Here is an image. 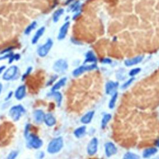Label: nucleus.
<instances>
[{
  "label": "nucleus",
  "instance_id": "nucleus-9",
  "mask_svg": "<svg viewBox=\"0 0 159 159\" xmlns=\"http://www.w3.org/2000/svg\"><path fill=\"white\" fill-rule=\"evenodd\" d=\"M119 86V83L117 81H109L106 85V93L109 95H113L116 92V90Z\"/></svg>",
  "mask_w": 159,
  "mask_h": 159
},
{
  "label": "nucleus",
  "instance_id": "nucleus-30",
  "mask_svg": "<svg viewBox=\"0 0 159 159\" xmlns=\"http://www.w3.org/2000/svg\"><path fill=\"white\" fill-rule=\"evenodd\" d=\"M134 80H135V78L134 77H132L131 78L129 79L126 82H125V83L122 85L121 88H122V89H126V88H127V87H129L131 85V83L134 81Z\"/></svg>",
  "mask_w": 159,
  "mask_h": 159
},
{
  "label": "nucleus",
  "instance_id": "nucleus-14",
  "mask_svg": "<svg viewBox=\"0 0 159 159\" xmlns=\"http://www.w3.org/2000/svg\"><path fill=\"white\" fill-rule=\"evenodd\" d=\"M94 114H95V111H89L88 113L85 114L83 117L81 118V122L84 124H89L94 116Z\"/></svg>",
  "mask_w": 159,
  "mask_h": 159
},
{
  "label": "nucleus",
  "instance_id": "nucleus-6",
  "mask_svg": "<svg viewBox=\"0 0 159 159\" xmlns=\"http://www.w3.org/2000/svg\"><path fill=\"white\" fill-rule=\"evenodd\" d=\"M53 68L57 73H63L68 68V63L66 60L59 59L55 62Z\"/></svg>",
  "mask_w": 159,
  "mask_h": 159
},
{
  "label": "nucleus",
  "instance_id": "nucleus-17",
  "mask_svg": "<svg viewBox=\"0 0 159 159\" xmlns=\"http://www.w3.org/2000/svg\"><path fill=\"white\" fill-rule=\"evenodd\" d=\"M97 62V58L96 57V55L94 54L93 52L92 51H88L86 54V58L84 63H89V62H91V63H95Z\"/></svg>",
  "mask_w": 159,
  "mask_h": 159
},
{
  "label": "nucleus",
  "instance_id": "nucleus-32",
  "mask_svg": "<svg viewBox=\"0 0 159 159\" xmlns=\"http://www.w3.org/2000/svg\"><path fill=\"white\" fill-rule=\"evenodd\" d=\"M17 154H18V153H17V151H12L9 154L8 158V159H14L17 156Z\"/></svg>",
  "mask_w": 159,
  "mask_h": 159
},
{
  "label": "nucleus",
  "instance_id": "nucleus-11",
  "mask_svg": "<svg viewBox=\"0 0 159 159\" xmlns=\"http://www.w3.org/2000/svg\"><path fill=\"white\" fill-rule=\"evenodd\" d=\"M143 58H144V56L139 55L137 57H135L134 58H130V59H127L125 60L124 63L126 65V66L127 67H131V66L135 65H137L140 63L142 61Z\"/></svg>",
  "mask_w": 159,
  "mask_h": 159
},
{
  "label": "nucleus",
  "instance_id": "nucleus-2",
  "mask_svg": "<svg viewBox=\"0 0 159 159\" xmlns=\"http://www.w3.org/2000/svg\"><path fill=\"white\" fill-rule=\"evenodd\" d=\"M27 145L30 148L38 149L43 145L42 140L34 134H28L27 136Z\"/></svg>",
  "mask_w": 159,
  "mask_h": 159
},
{
  "label": "nucleus",
  "instance_id": "nucleus-15",
  "mask_svg": "<svg viewBox=\"0 0 159 159\" xmlns=\"http://www.w3.org/2000/svg\"><path fill=\"white\" fill-rule=\"evenodd\" d=\"M44 121L46 124L47 126H53L56 124V119L55 117L52 114H47L45 115Z\"/></svg>",
  "mask_w": 159,
  "mask_h": 159
},
{
  "label": "nucleus",
  "instance_id": "nucleus-37",
  "mask_svg": "<svg viewBox=\"0 0 159 159\" xmlns=\"http://www.w3.org/2000/svg\"><path fill=\"white\" fill-rule=\"evenodd\" d=\"M155 145L158 147H159V139L157 140V141L155 142Z\"/></svg>",
  "mask_w": 159,
  "mask_h": 159
},
{
  "label": "nucleus",
  "instance_id": "nucleus-28",
  "mask_svg": "<svg viewBox=\"0 0 159 159\" xmlns=\"http://www.w3.org/2000/svg\"><path fill=\"white\" fill-rule=\"evenodd\" d=\"M21 58V56L19 54H13V53L11 54V56L9 58V63H11L14 60H19V58Z\"/></svg>",
  "mask_w": 159,
  "mask_h": 159
},
{
  "label": "nucleus",
  "instance_id": "nucleus-38",
  "mask_svg": "<svg viewBox=\"0 0 159 159\" xmlns=\"http://www.w3.org/2000/svg\"><path fill=\"white\" fill-rule=\"evenodd\" d=\"M2 88H3L2 84H1V83H0V94H1V91H2Z\"/></svg>",
  "mask_w": 159,
  "mask_h": 159
},
{
  "label": "nucleus",
  "instance_id": "nucleus-12",
  "mask_svg": "<svg viewBox=\"0 0 159 159\" xmlns=\"http://www.w3.org/2000/svg\"><path fill=\"white\" fill-rule=\"evenodd\" d=\"M26 88L25 85H21L17 88L15 91V98L17 100H21L24 98L26 95Z\"/></svg>",
  "mask_w": 159,
  "mask_h": 159
},
{
  "label": "nucleus",
  "instance_id": "nucleus-27",
  "mask_svg": "<svg viewBox=\"0 0 159 159\" xmlns=\"http://www.w3.org/2000/svg\"><path fill=\"white\" fill-rule=\"evenodd\" d=\"M140 157L139 155H137L136 154H134V153L128 152L124 156V159H139Z\"/></svg>",
  "mask_w": 159,
  "mask_h": 159
},
{
  "label": "nucleus",
  "instance_id": "nucleus-33",
  "mask_svg": "<svg viewBox=\"0 0 159 159\" xmlns=\"http://www.w3.org/2000/svg\"><path fill=\"white\" fill-rule=\"evenodd\" d=\"M101 62L103 63H107V64H110L112 63V60L109 58H105L101 60Z\"/></svg>",
  "mask_w": 159,
  "mask_h": 159
},
{
  "label": "nucleus",
  "instance_id": "nucleus-25",
  "mask_svg": "<svg viewBox=\"0 0 159 159\" xmlns=\"http://www.w3.org/2000/svg\"><path fill=\"white\" fill-rule=\"evenodd\" d=\"M37 26V22L36 21H33L31 24H29L27 27L26 29H25V31H24V34H26V35H28L30 34L34 29Z\"/></svg>",
  "mask_w": 159,
  "mask_h": 159
},
{
  "label": "nucleus",
  "instance_id": "nucleus-18",
  "mask_svg": "<svg viewBox=\"0 0 159 159\" xmlns=\"http://www.w3.org/2000/svg\"><path fill=\"white\" fill-rule=\"evenodd\" d=\"M45 114L43 111L42 110H36L34 112V117L35 121L37 123H42L44 120Z\"/></svg>",
  "mask_w": 159,
  "mask_h": 159
},
{
  "label": "nucleus",
  "instance_id": "nucleus-19",
  "mask_svg": "<svg viewBox=\"0 0 159 159\" xmlns=\"http://www.w3.org/2000/svg\"><path fill=\"white\" fill-rule=\"evenodd\" d=\"M158 152V150L155 147H150L147 148L143 151L142 156L144 158H149L150 156L154 155Z\"/></svg>",
  "mask_w": 159,
  "mask_h": 159
},
{
  "label": "nucleus",
  "instance_id": "nucleus-21",
  "mask_svg": "<svg viewBox=\"0 0 159 159\" xmlns=\"http://www.w3.org/2000/svg\"><path fill=\"white\" fill-rule=\"evenodd\" d=\"M49 96L54 97L57 103L58 106H60V104H61V103H62V94L60 92L57 91H52V93L50 94H49Z\"/></svg>",
  "mask_w": 159,
  "mask_h": 159
},
{
  "label": "nucleus",
  "instance_id": "nucleus-3",
  "mask_svg": "<svg viewBox=\"0 0 159 159\" xmlns=\"http://www.w3.org/2000/svg\"><path fill=\"white\" fill-rule=\"evenodd\" d=\"M25 113V109L21 105L14 106L9 110V116L14 121H18L22 115Z\"/></svg>",
  "mask_w": 159,
  "mask_h": 159
},
{
  "label": "nucleus",
  "instance_id": "nucleus-8",
  "mask_svg": "<svg viewBox=\"0 0 159 159\" xmlns=\"http://www.w3.org/2000/svg\"><path fill=\"white\" fill-rule=\"evenodd\" d=\"M98 140L96 137L93 138L90 141L87 147V153L89 155H94L98 150Z\"/></svg>",
  "mask_w": 159,
  "mask_h": 159
},
{
  "label": "nucleus",
  "instance_id": "nucleus-20",
  "mask_svg": "<svg viewBox=\"0 0 159 159\" xmlns=\"http://www.w3.org/2000/svg\"><path fill=\"white\" fill-rule=\"evenodd\" d=\"M67 81V78L64 77L61 78L59 81L52 86V91H57L58 90H59L60 88H61L62 86H63L66 83Z\"/></svg>",
  "mask_w": 159,
  "mask_h": 159
},
{
  "label": "nucleus",
  "instance_id": "nucleus-4",
  "mask_svg": "<svg viewBox=\"0 0 159 159\" xmlns=\"http://www.w3.org/2000/svg\"><path fill=\"white\" fill-rule=\"evenodd\" d=\"M53 45V41L51 39H49L45 44L41 45L37 50V54L41 57H44L48 54Z\"/></svg>",
  "mask_w": 159,
  "mask_h": 159
},
{
  "label": "nucleus",
  "instance_id": "nucleus-16",
  "mask_svg": "<svg viewBox=\"0 0 159 159\" xmlns=\"http://www.w3.org/2000/svg\"><path fill=\"white\" fill-rule=\"evenodd\" d=\"M45 29L44 27H42L38 29L32 39V43L33 44H36L38 42L39 39L42 37L44 32H45Z\"/></svg>",
  "mask_w": 159,
  "mask_h": 159
},
{
  "label": "nucleus",
  "instance_id": "nucleus-24",
  "mask_svg": "<svg viewBox=\"0 0 159 159\" xmlns=\"http://www.w3.org/2000/svg\"><path fill=\"white\" fill-rule=\"evenodd\" d=\"M117 96H118V94H117V92L114 93L113 95H112V97H111L110 101H109V108L110 109H113L115 107L116 102L117 101Z\"/></svg>",
  "mask_w": 159,
  "mask_h": 159
},
{
  "label": "nucleus",
  "instance_id": "nucleus-34",
  "mask_svg": "<svg viewBox=\"0 0 159 159\" xmlns=\"http://www.w3.org/2000/svg\"><path fill=\"white\" fill-rule=\"evenodd\" d=\"M11 49H12V47H10V48H8L7 49H4V50H3L1 52V54H4V53H6L8 52H10L11 50Z\"/></svg>",
  "mask_w": 159,
  "mask_h": 159
},
{
  "label": "nucleus",
  "instance_id": "nucleus-1",
  "mask_svg": "<svg viewBox=\"0 0 159 159\" xmlns=\"http://www.w3.org/2000/svg\"><path fill=\"white\" fill-rule=\"evenodd\" d=\"M63 145V141L62 137H58L52 139L47 147V152L51 154H56L59 152Z\"/></svg>",
  "mask_w": 159,
  "mask_h": 159
},
{
  "label": "nucleus",
  "instance_id": "nucleus-35",
  "mask_svg": "<svg viewBox=\"0 0 159 159\" xmlns=\"http://www.w3.org/2000/svg\"><path fill=\"white\" fill-rule=\"evenodd\" d=\"M12 95H13V92H12V91L9 92V94H8V96H7V98H6V100L9 99L11 98V96H12Z\"/></svg>",
  "mask_w": 159,
  "mask_h": 159
},
{
  "label": "nucleus",
  "instance_id": "nucleus-29",
  "mask_svg": "<svg viewBox=\"0 0 159 159\" xmlns=\"http://www.w3.org/2000/svg\"><path fill=\"white\" fill-rule=\"evenodd\" d=\"M140 68H135L132 69L130 72L129 73V75L131 77H134V76H135L136 75H137L140 72Z\"/></svg>",
  "mask_w": 159,
  "mask_h": 159
},
{
  "label": "nucleus",
  "instance_id": "nucleus-36",
  "mask_svg": "<svg viewBox=\"0 0 159 159\" xmlns=\"http://www.w3.org/2000/svg\"><path fill=\"white\" fill-rule=\"evenodd\" d=\"M6 68V67L5 66H1V67H0V74H1L4 70H5Z\"/></svg>",
  "mask_w": 159,
  "mask_h": 159
},
{
  "label": "nucleus",
  "instance_id": "nucleus-23",
  "mask_svg": "<svg viewBox=\"0 0 159 159\" xmlns=\"http://www.w3.org/2000/svg\"><path fill=\"white\" fill-rule=\"evenodd\" d=\"M111 117H112V116L110 114H106L104 115L102 121H101V128L102 129H104L106 127L108 123L111 119Z\"/></svg>",
  "mask_w": 159,
  "mask_h": 159
},
{
  "label": "nucleus",
  "instance_id": "nucleus-22",
  "mask_svg": "<svg viewBox=\"0 0 159 159\" xmlns=\"http://www.w3.org/2000/svg\"><path fill=\"white\" fill-rule=\"evenodd\" d=\"M86 132V127L85 126H82L76 129L74 131V135L76 137L80 138L83 136Z\"/></svg>",
  "mask_w": 159,
  "mask_h": 159
},
{
  "label": "nucleus",
  "instance_id": "nucleus-26",
  "mask_svg": "<svg viewBox=\"0 0 159 159\" xmlns=\"http://www.w3.org/2000/svg\"><path fill=\"white\" fill-rule=\"evenodd\" d=\"M63 12H64V10L63 9H59L57 10L54 13V15H53V20H54L55 22H57L58 21L60 17L63 14Z\"/></svg>",
  "mask_w": 159,
  "mask_h": 159
},
{
  "label": "nucleus",
  "instance_id": "nucleus-13",
  "mask_svg": "<svg viewBox=\"0 0 159 159\" xmlns=\"http://www.w3.org/2000/svg\"><path fill=\"white\" fill-rule=\"evenodd\" d=\"M69 26H70V22L67 21L61 27L60 31H59V34H58V40H63V39H65V37H66V35L68 32Z\"/></svg>",
  "mask_w": 159,
  "mask_h": 159
},
{
  "label": "nucleus",
  "instance_id": "nucleus-10",
  "mask_svg": "<svg viewBox=\"0 0 159 159\" xmlns=\"http://www.w3.org/2000/svg\"><path fill=\"white\" fill-rule=\"evenodd\" d=\"M104 147H105V153L107 157H110L111 156L116 154L117 148L113 142H108L107 143H106Z\"/></svg>",
  "mask_w": 159,
  "mask_h": 159
},
{
  "label": "nucleus",
  "instance_id": "nucleus-5",
  "mask_svg": "<svg viewBox=\"0 0 159 159\" xmlns=\"http://www.w3.org/2000/svg\"><path fill=\"white\" fill-rule=\"evenodd\" d=\"M97 66L96 64H92L90 65H82L74 70V71L73 72V75L75 77H77V76L81 75L85 72L91 71V70H95Z\"/></svg>",
  "mask_w": 159,
  "mask_h": 159
},
{
  "label": "nucleus",
  "instance_id": "nucleus-7",
  "mask_svg": "<svg viewBox=\"0 0 159 159\" xmlns=\"http://www.w3.org/2000/svg\"><path fill=\"white\" fill-rule=\"evenodd\" d=\"M18 72V68L15 65L10 67L8 70H6L3 75V78L4 80L9 81L13 79L15 76L17 75Z\"/></svg>",
  "mask_w": 159,
  "mask_h": 159
},
{
  "label": "nucleus",
  "instance_id": "nucleus-31",
  "mask_svg": "<svg viewBox=\"0 0 159 159\" xmlns=\"http://www.w3.org/2000/svg\"><path fill=\"white\" fill-rule=\"evenodd\" d=\"M32 67H29L27 70H26V73H24V75H22V80H24L26 78H27V76L29 75H30L31 71H32Z\"/></svg>",
  "mask_w": 159,
  "mask_h": 159
}]
</instances>
